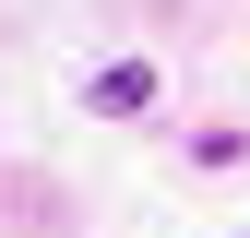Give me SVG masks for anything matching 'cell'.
I'll return each instance as SVG.
<instances>
[{
    "label": "cell",
    "instance_id": "cell-1",
    "mask_svg": "<svg viewBox=\"0 0 250 238\" xmlns=\"http://www.w3.org/2000/svg\"><path fill=\"white\" fill-rule=\"evenodd\" d=\"M143 96H155V72H143V60H119V72H96V107H107V119H131Z\"/></svg>",
    "mask_w": 250,
    "mask_h": 238
}]
</instances>
